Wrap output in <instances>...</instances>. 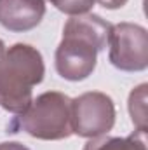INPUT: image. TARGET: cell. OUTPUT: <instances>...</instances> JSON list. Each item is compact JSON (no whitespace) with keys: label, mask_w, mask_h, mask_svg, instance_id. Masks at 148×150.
Segmentation results:
<instances>
[{"label":"cell","mask_w":148,"mask_h":150,"mask_svg":"<svg viewBox=\"0 0 148 150\" xmlns=\"http://www.w3.org/2000/svg\"><path fill=\"white\" fill-rule=\"evenodd\" d=\"M45 65L37 47L30 44L5 45L0 38V107L14 115L33 101V87L44 80Z\"/></svg>","instance_id":"2"},{"label":"cell","mask_w":148,"mask_h":150,"mask_svg":"<svg viewBox=\"0 0 148 150\" xmlns=\"http://www.w3.org/2000/svg\"><path fill=\"white\" fill-rule=\"evenodd\" d=\"M108 59L120 72H143L148 67V32L134 23L111 25Z\"/></svg>","instance_id":"4"},{"label":"cell","mask_w":148,"mask_h":150,"mask_svg":"<svg viewBox=\"0 0 148 150\" xmlns=\"http://www.w3.org/2000/svg\"><path fill=\"white\" fill-rule=\"evenodd\" d=\"M101 7H105V9H110V11H115V9H120V7H124L129 0H96Z\"/></svg>","instance_id":"10"},{"label":"cell","mask_w":148,"mask_h":150,"mask_svg":"<svg viewBox=\"0 0 148 150\" xmlns=\"http://www.w3.org/2000/svg\"><path fill=\"white\" fill-rule=\"evenodd\" d=\"M110 30L111 25L98 14L72 16L63 28V38L54 54L58 75L70 82H80L92 75L98 54L108 45Z\"/></svg>","instance_id":"1"},{"label":"cell","mask_w":148,"mask_h":150,"mask_svg":"<svg viewBox=\"0 0 148 150\" xmlns=\"http://www.w3.org/2000/svg\"><path fill=\"white\" fill-rule=\"evenodd\" d=\"M45 16V0H0V25L14 33L37 28Z\"/></svg>","instance_id":"6"},{"label":"cell","mask_w":148,"mask_h":150,"mask_svg":"<svg viewBox=\"0 0 148 150\" xmlns=\"http://www.w3.org/2000/svg\"><path fill=\"white\" fill-rule=\"evenodd\" d=\"M0 150H30L26 145L19 143V142H2Z\"/></svg>","instance_id":"11"},{"label":"cell","mask_w":148,"mask_h":150,"mask_svg":"<svg viewBox=\"0 0 148 150\" xmlns=\"http://www.w3.org/2000/svg\"><path fill=\"white\" fill-rule=\"evenodd\" d=\"M147 84H140L129 94V115L138 133L147 134Z\"/></svg>","instance_id":"8"},{"label":"cell","mask_w":148,"mask_h":150,"mask_svg":"<svg viewBox=\"0 0 148 150\" xmlns=\"http://www.w3.org/2000/svg\"><path fill=\"white\" fill-rule=\"evenodd\" d=\"M47 2H51V5H54L58 11L68 16L87 14L96 4V0H47Z\"/></svg>","instance_id":"9"},{"label":"cell","mask_w":148,"mask_h":150,"mask_svg":"<svg viewBox=\"0 0 148 150\" xmlns=\"http://www.w3.org/2000/svg\"><path fill=\"white\" fill-rule=\"evenodd\" d=\"M115 105L108 94L89 91L72 100V131L80 138L108 134L115 126Z\"/></svg>","instance_id":"5"},{"label":"cell","mask_w":148,"mask_h":150,"mask_svg":"<svg viewBox=\"0 0 148 150\" xmlns=\"http://www.w3.org/2000/svg\"><path fill=\"white\" fill-rule=\"evenodd\" d=\"M82 150H147V145H145V134L134 131L125 138L108 136V134L89 138V142L84 145Z\"/></svg>","instance_id":"7"},{"label":"cell","mask_w":148,"mask_h":150,"mask_svg":"<svg viewBox=\"0 0 148 150\" xmlns=\"http://www.w3.org/2000/svg\"><path fill=\"white\" fill-rule=\"evenodd\" d=\"M9 133L25 131L32 138L44 142L66 140L72 131V98L59 91L38 94L30 107L9 124Z\"/></svg>","instance_id":"3"}]
</instances>
